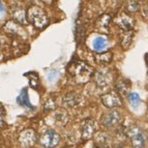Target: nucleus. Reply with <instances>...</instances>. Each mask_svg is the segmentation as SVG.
Listing matches in <instances>:
<instances>
[{
	"instance_id": "obj_4",
	"label": "nucleus",
	"mask_w": 148,
	"mask_h": 148,
	"mask_svg": "<svg viewBox=\"0 0 148 148\" xmlns=\"http://www.w3.org/2000/svg\"><path fill=\"white\" fill-rule=\"evenodd\" d=\"M60 135L57 132L50 130L45 132L40 138V143L42 147L46 148H54L60 143Z\"/></svg>"
},
{
	"instance_id": "obj_27",
	"label": "nucleus",
	"mask_w": 148,
	"mask_h": 148,
	"mask_svg": "<svg viewBox=\"0 0 148 148\" xmlns=\"http://www.w3.org/2000/svg\"><path fill=\"white\" fill-rule=\"evenodd\" d=\"M142 14H143V18L148 20V2L146 3V5L143 8V10H142Z\"/></svg>"
},
{
	"instance_id": "obj_8",
	"label": "nucleus",
	"mask_w": 148,
	"mask_h": 148,
	"mask_svg": "<svg viewBox=\"0 0 148 148\" xmlns=\"http://www.w3.org/2000/svg\"><path fill=\"white\" fill-rule=\"evenodd\" d=\"M94 78H95L96 85L99 87H107L113 81V74L109 69L103 67L95 73Z\"/></svg>"
},
{
	"instance_id": "obj_26",
	"label": "nucleus",
	"mask_w": 148,
	"mask_h": 148,
	"mask_svg": "<svg viewBox=\"0 0 148 148\" xmlns=\"http://www.w3.org/2000/svg\"><path fill=\"white\" fill-rule=\"evenodd\" d=\"M4 109H3V107L0 105V126L2 125L3 122H4Z\"/></svg>"
},
{
	"instance_id": "obj_11",
	"label": "nucleus",
	"mask_w": 148,
	"mask_h": 148,
	"mask_svg": "<svg viewBox=\"0 0 148 148\" xmlns=\"http://www.w3.org/2000/svg\"><path fill=\"white\" fill-rule=\"evenodd\" d=\"M3 30H4L6 33L10 35H14V36L18 37H25L26 36V32L25 29L23 28V26L21 24H19L18 22L14 21H8L5 23L4 26H3Z\"/></svg>"
},
{
	"instance_id": "obj_19",
	"label": "nucleus",
	"mask_w": 148,
	"mask_h": 148,
	"mask_svg": "<svg viewBox=\"0 0 148 148\" xmlns=\"http://www.w3.org/2000/svg\"><path fill=\"white\" fill-rule=\"evenodd\" d=\"M134 36V31L130 30V31H122L120 37H121V47L123 49H127L132 44Z\"/></svg>"
},
{
	"instance_id": "obj_10",
	"label": "nucleus",
	"mask_w": 148,
	"mask_h": 148,
	"mask_svg": "<svg viewBox=\"0 0 148 148\" xmlns=\"http://www.w3.org/2000/svg\"><path fill=\"white\" fill-rule=\"evenodd\" d=\"M121 121V115L118 111L116 110H112V111L105 113L101 116V124L106 127H113V126L117 125L120 123Z\"/></svg>"
},
{
	"instance_id": "obj_7",
	"label": "nucleus",
	"mask_w": 148,
	"mask_h": 148,
	"mask_svg": "<svg viewBox=\"0 0 148 148\" xmlns=\"http://www.w3.org/2000/svg\"><path fill=\"white\" fill-rule=\"evenodd\" d=\"M115 24L122 29V31H130L133 30L135 26V20L126 12H121L115 18Z\"/></svg>"
},
{
	"instance_id": "obj_12",
	"label": "nucleus",
	"mask_w": 148,
	"mask_h": 148,
	"mask_svg": "<svg viewBox=\"0 0 148 148\" xmlns=\"http://www.w3.org/2000/svg\"><path fill=\"white\" fill-rule=\"evenodd\" d=\"M112 22V17L109 14H104L96 20L95 22V28L96 30L101 33H109L110 29V24Z\"/></svg>"
},
{
	"instance_id": "obj_13",
	"label": "nucleus",
	"mask_w": 148,
	"mask_h": 148,
	"mask_svg": "<svg viewBox=\"0 0 148 148\" xmlns=\"http://www.w3.org/2000/svg\"><path fill=\"white\" fill-rule=\"evenodd\" d=\"M81 103V96L76 92H69L62 99V105L65 108H75Z\"/></svg>"
},
{
	"instance_id": "obj_14",
	"label": "nucleus",
	"mask_w": 148,
	"mask_h": 148,
	"mask_svg": "<svg viewBox=\"0 0 148 148\" xmlns=\"http://www.w3.org/2000/svg\"><path fill=\"white\" fill-rule=\"evenodd\" d=\"M12 17L15 19L16 22H18L21 25H25L28 23L27 20V10L23 8L22 5L19 6H15V8L12 10Z\"/></svg>"
},
{
	"instance_id": "obj_16",
	"label": "nucleus",
	"mask_w": 148,
	"mask_h": 148,
	"mask_svg": "<svg viewBox=\"0 0 148 148\" xmlns=\"http://www.w3.org/2000/svg\"><path fill=\"white\" fill-rule=\"evenodd\" d=\"M17 103L19 104V106L24 107V108H27L29 110L34 109V107L32 106L31 103L29 101V95H28V90L26 88H24L22 91L20 92V94L18 95L17 97Z\"/></svg>"
},
{
	"instance_id": "obj_1",
	"label": "nucleus",
	"mask_w": 148,
	"mask_h": 148,
	"mask_svg": "<svg viewBox=\"0 0 148 148\" xmlns=\"http://www.w3.org/2000/svg\"><path fill=\"white\" fill-rule=\"evenodd\" d=\"M69 73L77 83L83 84V83H87L91 79L93 75V69L84 62L75 61L74 63L69 64Z\"/></svg>"
},
{
	"instance_id": "obj_25",
	"label": "nucleus",
	"mask_w": 148,
	"mask_h": 148,
	"mask_svg": "<svg viewBox=\"0 0 148 148\" xmlns=\"http://www.w3.org/2000/svg\"><path fill=\"white\" fill-rule=\"evenodd\" d=\"M8 45V40L5 35L0 33V48H4Z\"/></svg>"
},
{
	"instance_id": "obj_2",
	"label": "nucleus",
	"mask_w": 148,
	"mask_h": 148,
	"mask_svg": "<svg viewBox=\"0 0 148 148\" xmlns=\"http://www.w3.org/2000/svg\"><path fill=\"white\" fill-rule=\"evenodd\" d=\"M27 20L37 29H44L49 23V18L46 12L36 5H31L28 8Z\"/></svg>"
},
{
	"instance_id": "obj_6",
	"label": "nucleus",
	"mask_w": 148,
	"mask_h": 148,
	"mask_svg": "<svg viewBox=\"0 0 148 148\" xmlns=\"http://www.w3.org/2000/svg\"><path fill=\"white\" fill-rule=\"evenodd\" d=\"M37 141V135L33 130L27 128L21 132L19 135V142L21 146L24 148H30L36 143Z\"/></svg>"
},
{
	"instance_id": "obj_9",
	"label": "nucleus",
	"mask_w": 148,
	"mask_h": 148,
	"mask_svg": "<svg viewBox=\"0 0 148 148\" xmlns=\"http://www.w3.org/2000/svg\"><path fill=\"white\" fill-rule=\"evenodd\" d=\"M97 124L93 119H85L81 123V137L83 140H90L96 132Z\"/></svg>"
},
{
	"instance_id": "obj_28",
	"label": "nucleus",
	"mask_w": 148,
	"mask_h": 148,
	"mask_svg": "<svg viewBox=\"0 0 148 148\" xmlns=\"http://www.w3.org/2000/svg\"><path fill=\"white\" fill-rule=\"evenodd\" d=\"M112 148H124V147L121 145V144H114V145L112 146Z\"/></svg>"
},
{
	"instance_id": "obj_24",
	"label": "nucleus",
	"mask_w": 148,
	"mask_h": 148,
	"mask_svg": "<svg viewBox=\"0 0 148 148\" xmlns=\"http://www.w3.org/2000/svg\"><path fill=\"white\" fill-rule=\"evenodd\" d=\"M128 101H130V104L134 107L139 106V104H140V101H141L140 96L137 93H130L128 94Z\"/></svg>"
},
{
	"instance_id": "obj_22",
	"label": "nucleus",
	"mask_w": 148,
	"mask_h": 148,
	"mask_svg": "<svg viewBox=\"0 0 148 148\" xmlns=\"http://www.w3.org/2000/svg\"><path fill=\"white\" fill-rule=\"evenodd\" d=\"M140 10V2L138 1H126L125 2V10L130 14L137 12Z\"/></svg>"
},
{
	"instance_id": "obj_23",
	"label": "nucleus",
	"mask_w": 148,
	"mask_h": 148,
	"mask_svg": "<svg viewBox=\"0 0 148 148\" xmlns=\"http://www.w3.org/2000/svg\"><path fill=\"white\" fill-rule=\"evenodd\" d=\"M44 109L46 112H51L53 110H55L56 109V101H55V99H53L52 96H49L47 101H45Z\"/></svg>"
},
{
	"instance_id": "obj_17",
	"label": "nucleus",
	"mask_w": 148,
	"mask_h": 148,
	"mask_svg": "<svg viewBox=\"0 0 148 148\" xmlns=\"http://www.w3.org/2000/svg\"><path fill=\"white\" fill-rule=\"evenodd\" d=\"M115 88L116 90L115 91L119 94V95H127L128 91H130V89H131V83L128 80H124V79H121L119 81H117L116 85H115Z\"/></svg>"
},
{
	"instance_id": "obj_29",
	"label": "nucleus",
	"mask_w": 148,
	"mask_h": 148,
	"mask_svg": "<svg viewBox=\"0 0 148 148\" xmlns=\"http://www.w3.org/2000/svg\"><path fill=\"white\" fill-rule=\"evenodd\" d=\"M1 10H2V4L0 3V12H1Z\"/></svg>"
},
{
	"instance_id": "obj_20",
	"label": "nucleus",
	"mask_w": 148,
	"mask_h": 148,
	"mask_svg": "<svg viewBox=\"0 0 148 148\" xmlns=\"http://www.w3.org/2000/svg\"><path fill=\"white\" fill-rule=\"evenodd\" d=\"M26 77L29 80L30 86L33 87V88H38V86H40V78H38L36 73L30 72L28 74H26Z\"/></svg>"
},
{
	"instance_id": "obj_3",
	"label": "nucleus",
	"mask_w": 148,
	"mask_h": 148,
	"mask_svg": "<svg viewBox=\"0 0 148 148\" xmlns=\"http://www.w3.org/2000/svg\"><path fill=\"white\" fill-rule=\"evenodd\" d=\"M127 138L131 140V143L134 148H143L145 146V134L143 130L137 124H131L128 126Z\"/></svg>"
},
{
	"instance_id": "obj_21",
	"label": "nucleus",
	"mask_w": 148,
	"mask_h": 148,
	"mask_svg": "<svg viewBox=\"0 0 148 148\" xmlns=\"http://www.w3.org/2000/svg\"><path fill=\"white\" fill-rule=\"evenodd\" d=\"M107 46V40L103 37H97L95 38L93 42V48L95 51H99V53H101L105 50Z\"/></svg>"
},
{
	"instance_id": "obj_15",
	"label": "nucleus",
	"mask_w": 148,
	"mask_h": 148,
	"mask_svg": "<svg viewBox=\"0 0 148 148\" xmlns=\"http://www.w3.org/2000/svg\"><path fill=\"white\" fill-rule=\"evenodd\" d=\"M53 120L57 126H64L69 122V114L64 109H58L53 114Z\"/></svg>"
},
{
	"instance_id": "obj_18",
	"label": "nucleus",
	"mask_w": 148,
	"mask_h": 148,
	"mask_svg": "<svg viewBox=\"0 0 148 148\" xmlns=\"http://www.w3.org/2000/svg\"><path fill=\"white\" fill-rule=\"evenodd\" d=\"M113 59V54L111 52H101L97 53L94 56V60L97 64H103V65H106L109 64Z\"/></svg>"
},
{
	"instance_id": "obj_5",
	"label": "nucleus",
	"mask_w": 148,
	"mask_h": 148,
	"mask_svg": "<svg viewBox=\"0 0 148 148\" xmlns=\"http://www.w3.org/2000/svg\"><path fill=\"white\" fill-rule=\"evenodd\" d=\"M101 103L108 109L118 108L122 105L120 95L115 90H111V91L107 92L106 94L101 96Z\"/></svg>"
}]
</instances>
